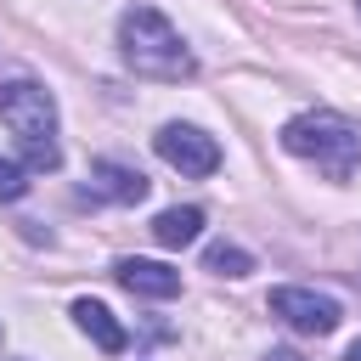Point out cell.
<instances>
[{
	"label": "cell",
	"instance_id": "obj_2",
	"mask_svg": "<svg viewBox=\"0 0 361 361\" xmlns=\"http://www.w3.org/2000/svg\"><path fill=\"white\" fill-rule=\"evenodd\" d=\"M118 51H124V62H130L135 73H147V79H192V73H197L192 51L180 45V34L169 28V17H164L158 6H130V11L118 17Z\"/></svg>",
	"mask_w": 361,
	"mask_h": 361
},
{
	"label": "cell",
	"instance_id": "obj_4",
	"mask_svg": "<svg viewBox=\"0 0 361 361\" xmlns=\"http://www.w3.org/2000/svg\"><path fill=\"white\" fill-rule=\"evenodd\" d=\"M152 152H158L169 169H180V175H214V169H220V141L203 135L197 124H164V130L152 135Z\"/></svg>",
	"mask_w": 361,
	"mask_h": 361
},
{
	"label": "cell",
	"instance_id": "obj_14",
	"mask_svg": "<svg viewBox=\"0 0 361 361\" xmlns=\"http://www.w3.org/2000/svg\"><path fill=\"white\" fill-rule=\"evenodd\" d=\"M355 11H361V0H355Z\"/></svg>",
	"mask_w": 361,
	"mask_h": 361
},
{
	"label": "cell",
	"instance_id": "obj_12",
	"mask_svg": "<svg viewBox=\"0 0 361 361\" xmlns=\"http://www.w3.org/2000/svg\"><path fill=\"white\" fill-rule=\"evenodd\" d=\"M265 361H299V355H288V350H271V355H265Z\"/></svg>",
	"mask_w": 361,
	"mask_h": 361
},
{
	"label": "cell",
	"instance_id": "obj_8",
	"mask_svg": "<svg viewBox=\"0 0 361 361\" xmlns=\"http://www.w3.org/2000/svg\"><path fill=\"white\" fill-rule=\"evenodd\" d=\"M90 186H96L102 197H113V203H141L152 180H147L141 169H130V164H113V158H96V164H90Z\"/></svg>",
	"mask_w": 361,
	"mask_h": 361
},
{
	"label": "cell",
	"instance_id": "obj_10",
	"mask_svg": "<svg viewBox=\"0 0 361 361\" xmlns=\"http://www.w3.org/2000/svg\"><path fill=\"white\" fill-rule=\"evenodd\" d=\"M203 271H214V276H248L254 271V254L237 248V243H209L203 248Z\"/></svg>",
	"mask_w": 361,
	"mask_h": 361
},
{
	"label": "cell",
	"instance_id": "obj_11",
	"mask_svg": "<svg viewBox=\"0 0 361 361\" xmlns=\"http://www.w3.org/2000/svg\"><path fill=\"white\" fill-rule=\"evenodd\" d=\"M23 192H28V169H23L17 158H0V197H6V203H17Z\"/></svg>",
	"mask_w": 361,
	"mask_h": 361
},
{
	"label": "cell",
	"instance_id": "obj_7",
	"mask_svg": "<svg viewBox=\"0 0 361 361\" xmlns=\"http://www.w3.org/2000/svg\"><path fill=\"white\" fill-rule=\"evenodd\" d=\"M68 316H73V327H79V333H85L96 350H107V355H118V350L130 344L124 322H118V316H113L102 299H73V310H68Z\"/></svg>",
	"mask_w": 361,
	"mask_h": 361
},
{
	"label": "cell",
	"instance_id": "obj_1",
	"mask_svg": "<svg viewBox=\"0 0 361 361\" xmlns=\"http://www.w3.org/2000/svg\"><path fill=\"white\" fill-rule=\"evenodd\" d=\"M0 124L17 135L23 169H56L62 164V147H56V96L39 79L0 85Z\"/></svg>",
	"mask_w": 361,
	"mask_h": 361
},
{
	"label": "cell",
	"instance_id": "obj_6",
	"mask_svg": "<svg viewBox=\"0 0 361 361\" xmlns=\"http://www.w3.org/2000/svg\"><path fill=\"white\" fill-rule=\"evenodd\" d=\"M113 276H118V288H130L141 299H175L180 293V271L164 259H118Z\"/></svg>",
	"mask_w": 361,
	"mask_h": 361
},
{
	"label": "cell",
	"instance_id": "obj_3",
	"mask_svg": "<svg viewBox=\"0 0 361 361\" xmlns=\"http://www.w3.org/2000/svg\"><path fill=\"white\" fill-rule=\"evenodd\" d=\"M282 147L305 164H316L327 180H350L361 169V135L333 113H299L282 124Z\"/></svg>",
	"mask_w": 361,
	"mask_h": 361
},
{
	"label": "cell",
	"instance_id": "obj_9",
	"mask_svg": "<svg viewBox=\"0 0 361 361\" xmlns=\"http://www.w3.org/2000/svg\"><path fill=\"white\" fill-rule=\"evenodd\" d=\"M203 237V209H164L158 220H152V243L158 248H186V243H197Z\"/></svg>",
	"mask_w": 361,
	"mask_h": 361
},
{
	"label": "cell",
	"instance_id": "obj_13",
	"mask_svg": "<svg viewBox=\"0 0 361 361\" xmlns=\"http://www.w3.org/2000/svg\"><path fill=\"white\" fill-rule=\"evenodd\" d=\"M344 361H361V338H355V344H350V350H344Z\"/></svg>",
	"mask_w": 361,
	"mask_h": 361
},
{
	"label": "cell",
	"instance_id": "obj_5",
	"mask_svg": "<svg viewBox=\"0 0 361 361\" xmlns=\"http://www.w3.org/2000/svg\"><path fill=\"white\" fill-rule=\"evenodd\" d=\"M271 316H282L293 333H310V338H322L344 322L338 299H327L316 288H271Z\"/></svg>",
	"mask_w": 361,
	"mask_h": 361
}]
</instances>
